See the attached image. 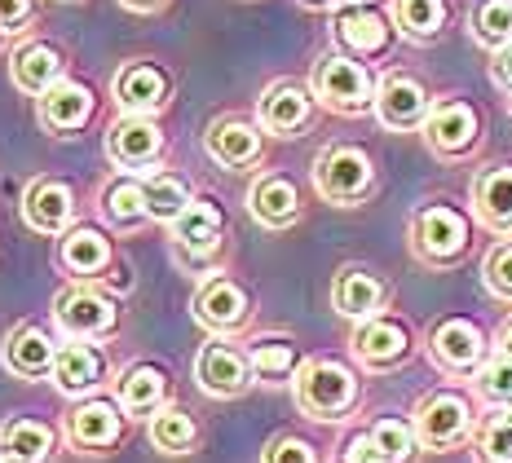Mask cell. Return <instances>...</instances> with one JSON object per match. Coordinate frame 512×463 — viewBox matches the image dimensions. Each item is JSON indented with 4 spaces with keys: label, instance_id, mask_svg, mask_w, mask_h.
Here are the masks:
<instances>
[{
    "label": "cell",
    "instance_id": "6da1fadb",
    "mask_svg": "<svg viewBox=\"0 0 512 463\" xmlns=\"http://www.w3.org/2000/svg\"><path fill=\"white\" fill-rule=\"evenodd\" d=\"M354 393H358L354 375L340 362H309L301 380H296V402L314 419H340L354 406Z\"/></svg>",
    "mask_w": 512,
    "mask_h": 463
},
{
    "label": "cell",
    "instance_id": "7a4b0ae2",
    "mask_svg": "<svg viewBox=\"0 0 512 463\" xmlns=\"http://www.w3.org/2000/svg\"><path fill=\"white\" fill-rule=\"evenodd\" d=\"M371 159L362 155V150L354 146H332V150H323L318 155V164H314V186H318V195L323 199H332V203H354L362 199L371 190Z\"/></svg>",
    "mask_w": 512,
    "mask_h": 463
},
{
    "label": "cell",
    "instance_id": "3957f363",
    "mask_svg": "<svg viewBox=\"0 0 512 463\" xmlns=\"http://www.w3.org/2000/svg\"><path fill=\"white\" fill-rule=\"evenodd\" d=\"M314 93L323 98L332 111H367L376 102V84H371L367 67H358L354 58H323L314 71Z\"/></svg>",
    "mask_w": 512,
    "mask_h": 463
},
{
    "label": "cell",
    "instance_id": "277c9868",
    "mask_svg": "<svg viewBox=\"0 0 512 463\" xmlns=\"http://www.w3.org/2000/svg\"><path fill=\"white\" fill-rule=\"evenodd\" d=\"M53 318H58V327L67 331L71 340H98V336H111L115 331L120 309H115V300L89 292V287H71V292H62L53 300Z\"/></svg>",
    "mask_w": 512,
    "mask_h": 463
},
{
    "label": "cell",
    "instance_id": "5b68a950",
    "mask_svg": "<svg viewBox=\"0 0 512 463\" xmlns=\"http://www.w3.org/2000/svg\"><path fill=\"white\" fill-rule=\"evenodd\" d=\"M159 150H164V133H159V124L146 120V115H120V120L106 128V159L120 168L155 164Z\"/></svg>",
    "mask_w": 512,
    "mask_h": 463
},
{
    "label": "cell",
    "instance_id": "8992f818",
    "mask_svg": "<svg viewBox=\"0 0 512 463\" xmlns=\"http://www.w3.org/2000/svg\"><path fill=\"white\" fill-rule=\"evenodd\" d=\"M168 75L155 67V62H128L115 75V106H120L124 115H146V120H155V111H164L168 102Z\"/></svg>",
    "mask_w": 512,
    "mask_h": 463
},
{
    "label": "cell",
    "instance_id": "52a82bcc",
    "mask_svg": "<svg viewBox=\"0 0 512 463\" xmlns=\"http://www.w3.org/2000/svg\"><path fill=\"white\" fill-rule=\"evenodd\" d=\"M36 115L53 137H67L93 120V89L80 80H58L45 98H36Z\"/></svg>",
    "mask_w": 512,
    "mask_h": 463
},
{
    "label": "cell",
    "instance_id": "ba28073f",
    "mask_svg": "<svg viewBox=\"0 0 512 463\" xmlns=\"http://www.w3.org/2000/svg\"><path fill=\"white\" fill-rule=\"evenodd\" d=\"M9 80H14V89L31 93V98H45L58 80H67V58H62V49L45 45V40H31V45L14 49V58H9Z\"/></svg>",
    "mask_w": 512,
    "mask_h": 463
},
{
    "label": "cell",
    "instance_id": "9c48e42d",
    "mask_svg": "<svg viewBox=\"0 0 512 463\" xmlns=\"http://www.w3.org/2000/svg\"><path fill=\"white\" fill-rule=\"evenodd\" d=\"M468 243V221L455 208H424L415 217V252L424 261H451Z\"/></svg>",
    "mask_w": 512,
    "mask_h": 463
},
{
    "label": "cell",
    "instance_id": "30bf717a",
    "mask_svg": "<svg viewBox=\"0 0 512 463\" xmlns=\"http://www.w3.org/2000/svg\"><path fill=\"white\" fill-rule=\"evenodd\" d=\"M415 428H420L424 446H433V450L455 446V441L468 433V402L455 393H433L429 402L420 406V415H415Z\"/></svg>",
    "mask_w": 512,
    "mask_h": 463
},
{
    "label": "cell",
    "instance_id": "8fae6325",
    "mask_svg": "<svg viewBox=\"0 0 512 463\" xmlns=\"http://www.w3.org/2000/svg\"><path fill=\"white\" fill-rule=\"evenodd\" d=\"M71 212H76V199L62 181H31L23 195V217L31 230L40 234H67Z\"/></svg>",
    "mask_w": 512,
    "mask_h": 463
},
{
    "label": "cell",
    "instance_id": "7c38bea8",
    "mask_svg": "<svg viewBox=\"0 0 512 463\" xmlns=\"http://www.w3.org/2000/svg\"><path fill=\"white\" fill-rule=\"evenodd\" d=\"M424 111H429V98L411 75H389L376 89V115L384 128H415L424 120Z\"/></svg>",
    "mask_w": 512,
    "mask_h": 463
},
{
    "label": "cell",
    "instance_id": "4fadbf2b",
    "mask_svg": "<svg viewBox=\"0 0 512 463\" xmlns=\"http://www.w3.org/2000/svg\"><path fill=\"white\" fill-rule=\"evenodd\" d=\"M195 375H199V384H204V393H212V397H239L248 389V362L234 349H226V344H204V353H199V362H195Z\"/></svg>",
    "mask_w": 512,
    "mask_h": 463
},
{
    "label": "cell",
    "instance_id": "5bb4252c",
    "mask_svg": "<svg viewBox=\"0 0 512 463\" xmlns=\"http://www.w3.org/2000/svg\"><path fill=\"white\" fill-rule=\"evenodd\" d=\"M102 366L106 362H102V353L93 349V344L71 340V344H62V349H58V362H53V384H58L67 397H80V393L98 389Z\"/></svg>",
    "mask_w": 512,
    "mask_h": 463
},
{
    "label": "cell",
    "instance_id": "9a60e30c",
    "mask_svg": "<svg viewBox=\"0 0 512 463\" xmlns=\"http://www.w3.org/2000/svg\"><path fill=\"white\" fill-rule=\"evenodd\" d=\"M424 137H429V146L442 150V155H460V150H468V146L477 142V115H473V106L442 102L429 115V124H424Z\"/></svg>",
    "mask_w": 512,
    "mask_h": 463
},
{
    "label": "cell",
    "instance_id": "2e32d148",
    "mask_svg": "<svg viewBox=\"0 0 512 463\" xmlns=\"http://www.w3.org/2000/svg\"><path fill=\"white\" fill-rule=\"evenodd\" d=\"M204 146L221 168H248L252 159L261 155V133H256L248 120H221L208 128Z\"/></svg>",
    "mask_w": 512,
    "mask_h": 463
},
{
    "label": "cell",
    "instance_id": "e0dca14e",
    "mask_svg": "<svg viewBox=\"0 0 512 463\" xmlns=\"http://www.w3.org/2000/svg\"><path fill=\"white\" fill-rule=\"evenodd\" d=\"M482 331L464 318H451L433 331V358L446 366V371H473L482 362Z\"/></svg>",
    "mask_w": 512,
    "mask_h": 463
},
{
    "label": "cell",
    "instance_id": "ac0fdd59",
    "mask_svg": "<svg viewBox=\"0 0 512 463\" xmlns=\"http://www.w3.org/2000/svg\"><path fill=\"white\" fill-rule=\"evenodd\" d=\"M195 314L212 331H234L248 318V296H243V287H234L230 278H212L204 292L195 296Z\"/></svg>",
    "mask_w": 512,
    "mask_h": 463
},
{
    "label": "cell",
    "instance_id": "d6986e66",
    "mask_svg": "<svg viewBox=\"0 0 512 463\" xmlns=\"http://www.w3.org/2000/svg\"><path fill=\"white\" fill-rule=\"evenodd\" d=\"M67 437L84 450H102L120 441V406L111 402H84L67 415Z\"/></svg>",
    "mask_w": 512,
    "mask_h": 463
},
{
    "label": "cell",
    "instance_id": "ffe728a7",
    "mask_svg": "<svg viewBox=\"0 0 512 463\" xmlns=\"http://www.w3.org/2000/svg\"><path fill=\"white\" fill-rule=\"evenodd\" d=\"M173 239H177L181 252L208 256L212 247L221 243V212H217V203H208V199L190 203V208L173 221Z\"/></svg>",
    "mask_w": 512,
    "mask_h": 463
},
{
    "label": "cell",
    "instance_id": "44dd1931",
    "mask_svg": "<svg viewBox=\"0 0 512 463\" xmlns=\"http://www.w3.org/2000/svg\"><path fill=\"white\" fill-rule=\"evenodd\" d=\"M53 362H58V349H53L49 331H40V327H18L5 344V366L14 375H27V380L53 371Z\"/></svg>",
    "mask_w": 512,
    "mask_h": 463
},
{
    "label": "cell",
    "instance_id": "7402d4cb",
    "mask_svg": "<svg viewBox=\"0 0 512 463\" xmlns=\"http://www.w3.org/2000/svg\"><path fill=\"white\" fill-rule=\"evenodd\" d=\"M309 111H314V98H309L301 84H274L261 98V124L270 133H296L309 120Z\"/></svg>",
    "mask_w": 512,
    "mask_h": 463
},
{
    "label": "cell",
    "instance_id": "603a6c76",
    "mask_svg": "<svg viewBox=\"0 0 512 463\" xmlns=\"http://www.w3.org/2000/svg\"><path fill=\"white\" fill-rule=\"evenodd\" d=\"M248 208H252V217L261 221V225H274V230H279V225H292L296 221V212H301V199H296L292 181L265 177V181H256V186H252Z\"/></svg>",
    "mask_w": 512,
    "mask_h": 463
},
{
    "label": "cell",
    "instance_id": "cb8c5ba5",
    "mask_svg": "<svg viewBox=\"0 0 512 463\" xmlns=\"http://www.w3.org/2000/svg\"><path fill=\"white\" fill-rule=\"evenodd\" d=\"M164 389H168V380H164V371H159V366H146V362L128 366L124 380H120V411H128V415H155L159 402H164Z\"/></svg>",
    "mask_w": 512,
    "mask_h": 463
},
{
    "label": "cell",
    "instance_id": "d4e9b609",
    "mask_svg": "<svg viewBox=\"0 0 512 463\" xmlns=\"http://www.w3.org/2000/svg\"><path fill=\"white\" fill-rule=\"evenodd\" d=\"M354 353L367 366H393L407 358V331L398 322H367L354 331Z\"/></svg>",
    "mask_w": 512,
    "mask_h": 463
},
{
    "label": "cell",
    "instance_id": "484cf974",
    "mask_svg": "<svg viewBox=\"0 0 512 463\" xmlns=\"http://www.w3.org/2000/svg\"><path fill=\"white\" fill-rule=\"evenodd\" d=\"M336 36H340V45H349L354 53H380L384 40H389V27H384V18L376 9L354 5L336 14Z\"/></svg>",
    "mask_w": 512,
    "mask_h": 463
},
{
    "label": "cell",
    "instance_id": "4316f807",
    "mask_svg": "<svg viewBox=\"0 0 512 463\" xmlns=\"http://www.w3.org/2000/svg\"><path fill=\"white\" fill-rule=\"evenodd\" d=\"M62 265L84 278L102 274L111 265V239L98 230H67V239H62Z\"/></svg>",
    "mask_w": 512,
    "mask_h": 463
},
{
    "label": "cell",
    "instance_id": "83f0119b",
    "mask_svg": "<svg viewBox=\"0 0 512 463\" xmlns=\"http://www.w3.org/2000/svg\"><path fill=\"white\" fill-rule=\"evenodd\" d=\"M332 300H336V309L345 318H371L380 309V300H384V287L371 274H362V269H345V274L336 278Z\"/></svg>",
    "mask_w": 512,
    "mask_h": 463
},
{
    "label": "cell",
    "instance_id": "f1b7e54d",
    "mask_svg": "<svg viewBox=\"0 0 512 463\" xmlns=\"http://www.w3.org/2000/svg\"><path fill=\"white\" fill-rule=\"evenodd\" d=\"M0 450L23 463H45L53 450V433L40 419H9L5 433H0Z\"/></svg>",
    "mask_w": 512,
    "mask_h": 463
},
{
    "label": "cell",
    "instance_id": "f546056e",
    "mask_svg": "<svg viewBox=\"0 0 512 463\" xmlns=\"http://www.w3.org/2000/svg\"><path fill=\"white\" fill-rule=\"evenodd\" d=\"M142 195H146V217L168 221V225H173L181 212L195 203V199H190V190H186V181L168 177V172H151V177H146V186H142Z\"/></svg>",
    "mask_w": 512,
    "mask_h": 463
},
{
    "label": "cell",
    "instance_id": "4dcf8cb0",
    "mask_svg": "<svg viewBox=\"0 0 512 463\" xmlns=\"http://www.w3.org/2000/svg\"><path fill=\"white\" fill-rule=\"evenodd\" d=\"M102 217L115 225V230H133L137 221H146V195L137 181H111V186L102 190Z\"/></svg>",
    "mask_w": 512,
    "mask_h": 463
},
{
    "label": "cell",
    "instance_id": "1f68e13d",
    "mask_svg": "<svg viewBox=\"0 0 512 463\" xmlns=\"http://www.w3.org/2000/svg\"><path fill=\"white\" fill-rule=\"evenodd\" d=\"M477 212L490 225H512V168H495L477 181Z\"/></svg>",
    "mask_w": 512,
    "mask_h": 463
},
{
    "label": "cell",
    "instance_id": "d6a6232c",
    "mask_svg": "<svg viewBox=\"0 0 512 463\" xmlns=\"http://www.w3.org/2000/svg\"><path fill=\"white\" fill-rule=\"evenodd\" d=\"M151 441L168 455H181V450L195 446V424L181 406H159L155 419H151Z\"/></svg>",
    "mask_w": 512,
    "mask_h": 463
},
{
    "label": "cell",
    "instance_id": "836d02e7",
    "mask_svg": "<svg viewBox=\"0 0 512 463\" xmlns=\"http://www.w3.org/2000/svg\"><path fill=\"white\" fill-rule=\"evenodd\" d=\"M473 31L477 40L490 49H508L512 45V0H482L473 18Z\"/></svg>",
    "mask_w": 512,
    "mask_h": 463
},
{
    "label": "cell",
    "instance_id": "e575fe53",
    "mask_svg": "<svg viewBox=\"0 0 512 463\" xmlns=\"http://www.w3.org/2000/svg\"><path fill=\"white\" fill-rule=\"evenodd\" d=\"M442 18H446L442 0H398V27L415 40L433 36V31L442 27Z\"/></svg>",
    "mask_w": 512,
    "mask_h": 463
},
{
    "label": "cell",
    "instance_id": "d590c367",
    "mask_svg": "<svg viewBox=\"0 0 512 463\" xmlns=\"http://www.w3.org/2000/svg\"><path fill=\"white\" fill-rule=\"evenodd\" d=\"M371 441H376L384 463H407L411 450H415V437H411V428L402 424V419H380V424L371 428Z\"/></svg>",
    "mask_w": 512,
    "mask_h": 463
},
{
    "label": "cell",
    "instance_id": "8d00e7d4",
    "mask_svg": "<svg viewBox=\"0 0 512 463\" xmlns=\"http://www.w3.org/2000/svg\"><path fill=\"white\" fill-rule=\"evenodd\" d=\"M296 366V349L287 340H261L252 344V371L265 375V380H283Z\"/></svg>",
    "mask_w": 512,
    "mask_h": 463
},
{
    "label": "cell",
    "instance_id": "74e56055",
    "mask_svg": "<svg viewBox=\"0 0 512 463\" xmlns=\"http://www.w3.org/2000/svg\"><path fill=\"white\" fill-rule=\"evenodd\" d=\"M477 389H482L486 402H499V406H508L512 402V358H499V362H490L486 371H482V380H477Z\"/></svg>",
    "mask_w": 512,
    "mask_h": 463
},
{
    "label": "cell",
    "instance_id": "f35d334b",
    "mask_svg": "<svg viewBox=\"0 0 512 463\" xmlns=\"http://www.w3.org/2000/svg\"><path fill=\"white\" fill-rule=\"evenodd\" d=\"M482 459L486 463H512V419H495L482 433Z\"/></svg>",
    "mask_w": 512,
    "mask_h": 463
},
{
    "label": "cell",
    "instance_id": "ab89813d",
    "mask_svg": "<svg viewBox=\"0 0 512 463\" xmlns=\"http://www.w3.org/2000/svg\"><path fill=\"white\" fill-rule=\"evenodd\" d=\"M486 287L495 296H508L512 300V243H504V247H495V252H490V261H486Z\"/></svg>",
    "mask_w": 512,
    "mask_h": 463
},
{
    "label": "cell",
    "instance_id": "60d3db41",
    "mask_svg": "<svg viewBox=\"0 0 512 463\" xmlns=\"http://www.w3.org/2000/svg\"><path fill=\"white\" fill-rule=\"evenodd\" d=\"M265 463H314V450H309L301 437H279L265 450Z\"/></svg>",
    "mask_w": 512,
    "mask_h": 463
},
{
    "label": "cell",
    "instance_id": "b9f144b4",
    "mask_svg": "<svg viewBox=\"0 0 512 463\" xmlns=\"http://www.w3.org/2000/svg\"><path fill=\"white\" fill-rule=\"evenodd\" d=\"M36 14V0H0V31H23Z\"/></svg>",
    "mask_w": 512,
    "mask_h": 463
},
{
    "label": "cell",
    "instance_id": "7bdbcfd3",
    "mask_svg": "<svg viewBox=\"0 0 512 463\" xmlns=\"http://www.w3.org/2000/svg\"><path fill=\"white\" fill-rule=\"evenodd\" d=\"M340 463H384V455L376 450L371 433H358V437H349V446H345V455H340Z\"/></svg>",
    "mask_w": 512,
    "mask_h": 463
},
{
    "label": "cell",
    "instance_id": "ee69618b",
    "mask_svg": "<svg viewBox=\"0 0 512 463\" xmlns=\"http://www.w3.org/2000/svg\"><path fill=\"white\" fill-rule=\"evenodd\" d=\"M490 75H495L499 89H512V45L495 53V67H490Z\"/></svg>",
    "mask_w": 512,
    "mask_h": 463
},
{
    "label": "cell",
    "instance_id": "f6af8a7d",
    "mask_svg": "<svg viewBox=\"0 0 512 463\" xmlns=\"http://www.w3.org/2000/svg\"><path fill=\"white\" fill-rule=\"evenodd\" d=\"M124 9H137V14H155V9H164L168 0H120Z\"/></svg>",
    "mask_w": 512,
    "mask_h": 463
},
{
    "label": "cell",
    "instance_id": "bcb514c9",
    "mask_svg": "<svg viewBox=\"0 0 512 463\" xmlns=\"http://www.w3.org/2000/svg\"><path fill=\"white\" fill-rule=\"evenodd\" d=\"M499 344H504V358H512V322L504 327V336H499Z\"/></svg>",
    "mask_w": 512,
    "mask_h": 463
},
{
    "label": "cell",
    "instance_id": "7dc6e473",
    "mask_svg": "<svg viewBox=\"0 0 512 463\" xmlns=\"http://www.w3.org/2000/svg\"><path fill=\"white\" fill-rule=\"evenodd\" d=\"M0 463H23V459H14V455H5V450H0Z\"/></svg>",
    "mask_w": 512,
    "mask_h": 463
},
{
    "label": "cell",
    "instance_id": "c3c4849f",
    "mask_svg": "<svg viewBox=\"0 0 512 463\" xmlns=\"http://www.w3.org/2000/svg\"><path fill=\"white\" fill-rule=\"evenodd\" d=\"M305 5H332V0H305Z\"/></svg>",
    "mask_w": 512,
    "mask_h": 463
},
{
    "label": "cell",
    "instance_id": "681fc988",
    "mask_svg": "<svg viewBox=\"0 0 512 463\" xmlns=\"http://www.w3.org/2000/svg\"><path fill=\"white\" fill-rule=\"evenodd\" d=\"M0 36H5V31H0Z\"/></svg>",
    "mask_w": 512,
    "mask_h": 463
}]
</instances>
